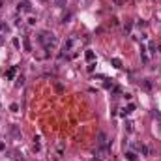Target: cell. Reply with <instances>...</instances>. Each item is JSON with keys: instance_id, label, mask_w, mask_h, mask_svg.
<instances>
[{"instance_id": "1", "label": "cell", "mask_w": 161, "mask_h": 161, "mask_svg": "<svg viewBox=\"0 0 161 161\" xmlns=\"http://www.w3.org/2000/svg\"><path fill=\"white\" fill-rule=\"evenodd\" d=\"M38 41L45 47V51H49L51 47H54V45L58 43L56 36H54L53 32H49V30H41V32H38Z\"/></svg>"}, {"instance_id": "2", "label": "cell", "mask_w": 161, "mask_h": 161, "mask_svg": "<svg viewBox=\"0 0 161 161\" xmlns=\"http://www.w3.org/2000/svg\"><path fill=\"white\" fill-rule=\"evenodd\" d=\"M17 9H19V11H23V13H30V11H32V4H30L28 0H21L19 6H17Z\"/></svg>"}, {"instance_id": "3", "label": "cell", "mask_w": 161, "mask_h": 161, "mask_svg": "<svg viewBox=\"0 0 161 161\" xmlns=\"http://www.w3.org/2000/svg\"><path fill=\"white\" fill-rule=\"evenodd\" d=\"M95 146H110L109 140H107V135H105L103 131L98 133V139H95Z\"/></svg>"}, {"instance_id": "4", "label": "cell", "mask_w": 161, "mask_h": 161, "mask_svg": "<svg viewBox=\"0 0 161 161\" xmlns=\"http://www.w3.org/2000/svg\"><path fill=\"white\" fill-rule=\"evenodd\" d=\"M9 135H11L15 140H21V131H19L17 125H11V128H9Z\"/></svg>"}, {"instance_id": "5", "label": "cell", "mask_w": 161, "mask_h": 161, "mask_svg": "<svg viewBox=\"0 0 161 161\" xmlns=\"http://www.w3.org/2000/svg\"><path fill=\"white\" fill-rule=\"evenodd\" d=\"M15 73H17V66H13L11 69H9V71L6 73V77H8V79H13V77H15Z\"/></svg>"}, {"instance_id": "6", "label": "cell", "mask_w": 161, "mask_h": 161, "mask_svg": "<svg viewBox=\"0 0 161 161\" xmlns=\"http://www.w3.org/2000/svg\"><path fill=\"white\" fill-rule=\"evenodd\" d=\"M137 148H139V152L142 154V155H148V146H144V144H139Z\"/></svg>"}, {"instance_id": "7", "label": "cell", "mask_w": 161, "mask_h": 161, "mask_svg": "<svg viewBox=\"0 0 161 161\" xmlns=\"http://www.w3.org/2000/svg\"><path fill=\"white\" fill-rule=\"evenodd\" d=\"M110 62H113V66H114V68H118V69L122 68V60H120V58H113Z\"/></svg>"}, {"instance_id": "8", "label": "cell", "mask_w": 161, "mask_h": 161, "mask_svg": "<svg viewBox=\"0 0 161 161\" xmlns=\"http://www.w3.org/2000/svg\"><path fill=\"white\" fill-rule=\"evenodd\" d=\"M84 56H86V60H88V62H92V60L95 58V54H94L92 51H86V53H84Z\"/></svg>"}, {"instance_id": "9", "label": "cell", "mask_w": 161, "mask_h": 161, "mask_svg": "<svg viewBox=\"0 0 161 161\" xmlns=\"http://www.w3.org/2000/svg\"><path fill=\"white\" fill-rule=\"evenodd\" d=\"M131 28H133V23L129 21V23H125V26H124V32H125V34H129V32H131Z\"/></svg>"}, {"instance_id": "10", "label": "cell", "mask_w": 161, "mask_h": 161, "mask_svg": "<svg viewBox=\"0 0 161 161\" xmlns=\"http://www.w3.org/2000/svg\"><path fill=\"white\" fill-rule=\"evenodd\" d=\"M66 2H68V0H54V6H56V8H64Z\"/></svg>"}, {"instance_id": "11", "label": "cell", "mask_w": 161, "mask_h": 161, "mask_svg": "<svg viewBox=\"0 0 161 161\" xmlns=\"http://www.w3.org/2000/svg\"><path fill=\"white\" fill-rule=\"evenodd\" d=\"M71 17H73V13H71V11H68V13H66V15L62 17V23H68L69 19H71Z\"/></svg>"}, {"instance_id": "12", "label": "cell", "mask_w": 161, "mask_h": 161, "mask_svg": "<svg viewBox=\"0 0 161 161\" xmlns=\"http://www.w3.org/2000/svg\"><path fill=\"white\" fill-rule=\"evenodd\" d=\"M125 157H128V161H135V159H137L133 152H125Z\"/></svg>"}, {"instance_id": "13", "label": "cell", "mask_w": 161, "mask_h": 161, "mask_svg": "<svg viewBox=\"0 0 161 161\" xmlns=\"http://www.w3.org/2000/svg\"><path fill=\"white\" fill-rule=\"evenodd\" d=\"M24 49H26L28 53L32 51V47H30V41H28V38H24Z\"/></svg>"}, {"instance_id": "14", "label": "cell", "mask_w": 161, "mask_h": 161, "mask_svg": "<svg viewBox=\"0 0 161 161\" xmlns=\"http://www.w3.org/2000/svg\"><path fill=\"white\" fill-rule=\"evenodd\" d=\"M133 110H135V105H133V103H129L128 107H125V113H128V114H129V113H133Z\"/></svg>"}, {"instance_id": "15", "label": "cell", "mask_w": 161, "mask_h": 161, "mask_svg": "<svg viewBox=\"0 0 161 161\" xmlns=\"http://www.w3.org/2000/svg\"><path fill=\"white\" fill-rule=\"evenodd\" d=\"M140 51H142V60H144V62H148V54H146V49H140Z\"/></svg>"}, {"instance_id": "16", "label": "cell", "mask_w": 161, "mask_h": 161, "mask_svg": "<svg viewBox=\"0 0 161 161\" xmlns=\"http://www.w3.org/2000/svg\"><path fill=\"white\" fill-rule=\"evenodd\" d=\"M15 84H17V86H23V84H24V79H23V77H19V79H17V83H15Z\"/></svg>"}, {"instance_id": "17", "label": "cell", "mask_w": 161, "mask_h": 161, "mask_svg": "<svg viewBox=\"0 0 161 161\" xmlns=\"http://www.w3.org/2000/svg\"><path fill=\"white\" fill-rule=\"evenodd\" d=\"M9 109H11L13 113H17V110H19V105H17V103H11V107H9Z\"/></svg>"}, {"instance_id": "18", "label": "cell", "mask_w": 161, "mask_h": 161, "mask_svg": "<svg viewBox=\"0 0 161 161\" xmlns=\"http://www.w3.org/2000/svg\"><path fill=\"white\" fill-rule=\"evenodd\" d=\"M142 86H144V88H150V86H152V84H150V80H148V79H144V83H142Z\"/></svg>"}, {"instance_id": "19", "label": "cell", "mask_w": 161, "mask_h": 161, "mask_svg": "<svg viewBox=\"0 0 161 161\" xmlns=\"http://www.w3.org/2000/svg\"><path fill=\"white\" fill-rule=\"evenodd\" d=\"M131 125H133V124H129V122H128V124H125V129H128V131H133V128H131Z\"/></svg>"}, {"instance_id": "20", "label": "cell", "mask_w": 161, "mask_h": 161, "mask_svg": "<svg viewBox=\"0 0 161 161\" xmlns=\"http://www.w3.org/2000/svg\"><path fill=\"white\" fill-rule=\"evenodd\" d=\"M0 6H2V2H0Z\"/></svg>"}, {"instance_id": "21", "label": "cell", "mask_w": 161, "mask_h": 161, "mask_svg": "<svg viewBox=\"0 0 161 161\" xmlns=\"http://www.w3.org/2000/svg\"><path fill=\"white\" fill-rule=\"evenodd\" d=\"M43 2H47V0H43Z\"/></svg>"}]
</instances>
